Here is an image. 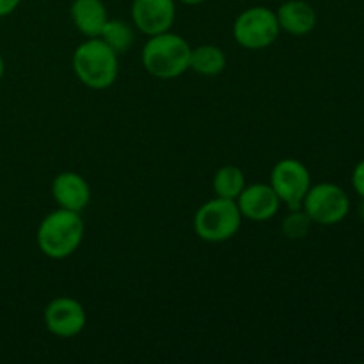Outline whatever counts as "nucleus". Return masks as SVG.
I'll return each instance as SVG.
<instances>
[{"instance_id":"7","label":"nucleus","mask_w":364,"mask_h":364,"mask_svg":"<svg viewBox=\"0 0 364 364\" xmlns=\"http://www.w3.org/2000/svg\"><path fill=\"white\" fill-rule=\"evenodd\" d=\"M311 185V174L301 160H279L270 173V187L277 194L281 205H287L288 210L301 208Z\"/></svg>"},{"instance_id":"20","label":"nucleus","mask_w":364,"mask_h":364,"mask_svg":"<svg viewBox=\"0 0 364 364\" xmlns=\"http://www.w3.org/2000/svg\"><path fill=\"white\" fill-rule=\"evenodd\" d=\"M178 2L185 4V6H201V4H205L206 0H178Z\"/></svg>"},{"instance_id":"3","label":"nucleus","mask_w":364,"mask_h":364,"mask_svg":"<svg viewBox=\"0 0 364 364\" xmlns=\"http://www.w3.org/2000/svg\"><path fill=\"white\" fill-rule=\"evenodd\" d=\"M192 46L180 34L167 31L149 36L142 46L141 60L144 70L159 80H173L188 71Z\"/></svg>"},{"instance_id":"14","label":"nucleus","mask_w":364,"mask_h":364,"mask_svg":"<svg viewBox=\"0 0 364 364\" xmlns=\"http://www.w3.org/2000/svg\"><path fill=\"white\" fill-rule=\"evenodd\" d=\"M226 53L217 45H199L192 48L188 70L201 77H217L226 70Z\"/></svg>"},{"instance_id":"17","label":"nucleus","mask_w":364,"mask_h":364,"mask_svg":"<svg viewBox=\"0 0 364 364\" xmlns=\"http://www.w3.org/2000/svg\"><path fill=\"white\" fill-rule=\"evenodd\" d=\"M311 226L313 220L309 219L308 213L302 208H295L290 210V213L283 219L281 231H283L284 237L290 238V240H302L304 237H308Z\"/></svg>"},{"instance_id":"9","label":"nucleus","mask_w":364,"mask_h":364,"mask_svg":"<svg viewBox=\"0 0 364 364\" xmlns=\"http://www.w3.org/2000/svg\"><path fill=\"white\" fill-rule=\"evenodd\" d=\"M132 23L144 36H156L173 28L176 20V0H134Z\"/></svg>"},{"instance_id":"22","label":"nucleus","mask_w":364,"mask_h":364,"mask_svg":"<svg viewBox=\"0 0 364 364\" xmlns=\"http://www.w3.org/2000/svg\"><path fill=\"white\" fill-rule=\"evenodd\" d=\"M359 215H361V219L364 220V198H363V203H361V206H359Z\"/></svg>"},{"instance_id":"4","label":"nucleus","mask_w":364,"mask_h":364,"mask_svg":"<svg viewBox=\"0 0 364 364\" xmlns=\"http://www.w3.org/2000/svg\"><path fill=\"white\" fill-rule=\"evenodd\" d=\"M242 220L244 217L237 201L215 196L198 208L194 215V231L203 242L220 244L231 240L240 231Z\"/></svg>"},{"instance_id":"12","label":"nucleus","mask_w":364,"mask_h":364,"mask_svg":"<svg viewBox=\"0 0 364 364\" xmlns=\"http://www.w3.org/2000/svg\"><path fill=\"white\" fill-rule=\"evenodd\" d=\"M281 32L306 36L316 27V11L306 0H287L276 9Z\"/></svg>"},{"instance_id":"15","label":"nucleus","mask_w":364,"mask_h":364,"mask_svg":"<svg viewBox=\"0 0 364 364\" xmlns=\"http://www.w3.org/2000/svg\"><path fill=\"white\" fill-rule=\"evenodd\" d=\"M213 192L217 198L231 199L237 201L240 192L245 187V174L240 167L237 166H223L215 171L212 180Z\"/></svg>"},{"instance_id":"8","label":"nucleus","mask_w":364,"mask_h":364,"mask_svg":"<svg viewBox=\"0 0 364 364\" xmlns=\"http://www.w3.org/2000/svg\"><path fill=\"white\" fill-rule=\"evenodd\" d=\"M43 320H45L46 331L52 336L70 340V338L78 336L85 329L87 313L77 299L55 297L46 304Z\"/></svg>"},{"instance_id":"2","label":"nucleus","mask_w":364,"mask_h":364,"mask_svg":"<svg viewBox=\"0 0 364 364\" xmlns=\"http://www.w3.org/2000/svg\"><path fill=\"white\" fill-rule=\"evenodd\" d=\"M71 66L80 84L103 91L117 80L119 55L100 38H87L75 48Z\"/></svg>"},{"instance_id":"5","label":"nucleus","mask_w":364,"mask_h":364,"mask_svg":"<svg viewBox=\"0 0 364 364\" xmlns=\"http://www.w3.org/2000/svg\"><path fill=\"white\" fill-rule=\"evenodd\" d=\"M233 39L245 50H265L277 41L281 27L276 11L265 6H252L242 11L233 21Z\"/></svg>"},{"instance_id":"1","label":"nucleus","mask_w":364,"mask_h":364,"mask_svg":"<svg viewBox=\"0 0 364 364\" xmlns=\"http://www.w3.org/2000/svg\"><path fill=\"white\" fill-rule=\"evenodd\" d=\"M85 226L80 213L57 208L39 223L36 242L46 258L64 259L77 252L84 240Z\"/></svg>"},{"instance_id":"10","label":"nucleus","mask_w":364,"mask_h":364,"mask_svg":"<svg viewBox=\"0 0 364 364\" xmlns=\"http://www.w3.org/2000/svg\"><path fill=\"white\" fill-rule=\"evenodd\" d=\"M237 206L244 219L252 223H267L274 219L281 208V201L270 183L245 185L237 198Z\"/></svg>"},{"instance_id":"13","label":"nucleus","mask_w":364,"mask_h":364,"mask_svg":"<svg viewBox=\"0 0 364 364\" xmlns=\"http://www.w3.org/2000/svg\"><path fill=\"white\" fill-rule=\"evenodd\" d=\"M70 16L75 28L85 38H98L109 20L103 0H73Z\"/></svg>"},{"instance_id":"16","label":"nucleus","mask_w":364,"mask_h":364,"mask_svg":"<svg viewBox=\"0 0 364 364\" xmlns=\"http://www.w3.org/2000/svg\"><path fill=\"white\" fill-rule=\"evenodd\" d=\"M98 38L105 45H109L117 55H123L134 46L135 31L128 21L119 20V18H109Z\"/></svg>"},{"instance_id":"6","label":"nucleus","mask_w":364,"mask_h":364,"mask_svg":"<svg viewBox=\"0 0 364 364\" xmlns=\"http://www.w3.org/2000/svg\"><path fill=\"white\" fill-rule=\"evenodd\" d=\"M301 208L308 213L313 224L334 226L348 215L350 199L340 185L323 181V183L311 185Z\"/></svg>"},{"instance_id":"19","label":"nucleus","mask_w":364,"mask_h":364,"mask_svg":"<svg viewBox=\"0 0 364 364\" xmlns=\"http://www.w3.org/2000/svg\"><path fill=\"white\" fill-rule=\"evenodd\" d=\"M21 0H0V18H6L18 9Z\"/></svg>"},{"instance_id":"18","label":"nucleus","mask_w":364,"mask_h":364,"mask_svg":"<svg viewBox=\"0 0 364 364\" xmlns=\"http://www.w3.org/2000/svg\"><path fill=\"white\" fill-rule=\"evenodd\" d=\"M352 185H354V191L358 192L361 198H364V160L354 167V173H352Z\"/></svg>"},{"instance_id":"21","label":"nucleus","mask_w":364,"mask_h":364,"mask_svg":"<svg viewBox=\"0 0 364 364\" xmlns=\"http://www.w3.org/2000/svg\"><path fill=\"white\" fill-rule=\"evenodd\" d=\"M4 71H6V63H4L2 55H0V80H2V77H4Z\"/></svg>"},{"instance_id":"11","label":"nucleus","mask_w":364,"mask_h":364,"mask_svg":"<svg viewBox=\"0 0 364 364\" xmlns=\"http://www.w3.org/2000/svg\"><path fill=\"white\" fill-rule=\"evenodd\" d=\"M52 198L59 208L82 213L91 203V187L82 174L64 171L53 178Z\"/></svg>"}]
</instances>
